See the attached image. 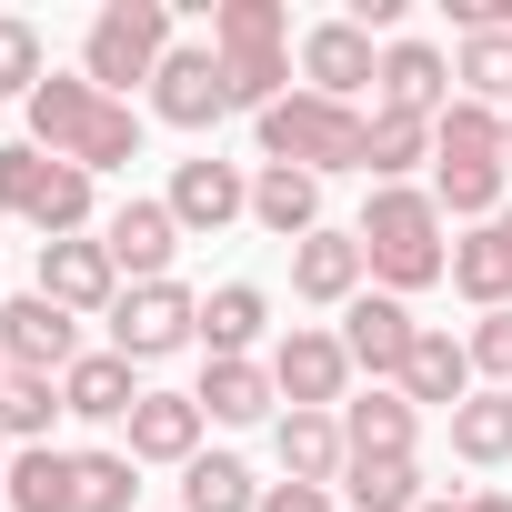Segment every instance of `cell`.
Listing matches in <instances>:
<instances>
[{
	"instance_id": "obj_9",
	"label": "cell",
	"mask_w": 512,
	"mask_h": 512,
	"mask_svg": "<svg viewBox=\"0 0 512 512\" xmlns=\"http://www.w3.org/2000/svg\"><path fill=\"white\" fill-rule=\"evenodd\" d=\"M101 251H111L121 292H131V282H171V251H181V221H171V201H121V211L101 221Z\"/></svg>"
},
{
	"instance_id": "obj_26",
	"label": "cell",
	"mask_w": 512,
	"mask_h": 512,
	"mask_svg": "<svg viewBox=\"0 0 512 512\" xmlns=\"http://www.w3.org/2000/svg\"><path fill=\"white\" fill-rule=\"evenodd\" d=\"M191 402H201L211 422H272V402H282V392H272V362H211Z\"/></svg>"
},
{
	"instance_id": "obj_22",
	"label": "cell",
	"mask_w": 512,
	"mask_h": 512,
	"mask_svg": "<svg viewBox=\"0 0 512 512\" xmlns=\"http://www.w3.org/2000/svg\"><path fill=\"white\" fill-rule=\"evenodd\" d=\"M412 432H422V412H412L392 382H372V392L342 402V442H352V462H372V452H412Z\"/></svg>"
},
{
	"instance_id": "obj_40",
	"label": "cell",
	"mask_w": 512,
	"mask_h": 512,
	"mask_svg": "<svg viewBox=\"0 0 512 512\" xmlns=\"http://www.w3.org/2000/svg\"><path fill=\"white\" fill-rule=\"evenodd\" d=\"M0 512H11V442H0Z\"/></svg>"
},
{
	"instance_id": "obj_3",
	"label": "cell",
	"mask_w": 512,
	"mask_h": 512,
	"mask_svg": "<svg viewBox=\"0 0 512 512\" xmlns=\"http://www.w3.org/2000/svg\"><path fill=\"white\" fill-rule=\"evenodd\" d=\"M251 131H262V161H282V171H312V181H332V171H362L372 111H352V101H322V91H292L282 111H262Z\"/></svg>"
},
{
	"instance_id": "obj_10",
	"label": "cell",
	"mask_w": 512,
	"mask_h": 512,
	"mask_svg": "<svg viewBox=\"0 0 512 512\" xmlns=\"http://www.w3.org/2000/svg\"><path fill=\"white\" fill-rule=\"evenodd\" d=\"M462 91H452V61L432 41H392L382 51V81H372V111H402V121H442Z\"/></svg>"
},
{
	"instance_id": "obj_21",
	"label": "cell",
	"mask_w": 512,
	"mask_h": 512,
	"mask_svg": "<svg viewBox=\"0 0 512 512\" xmlns=\"http://www.w3.org/2000/svg\"><path fill=\"white\" fill-rule=\"evenodd\" d=\"M251 221H262L272 241H312V231H322V181L262 161V181H251Z\"/></svg>"
},
{
	"instance_id": "obj_37",
	"label": "cell",
	"mask_w": 512,
	"mask_h": 512,
	"mask_svg": "<svg viewBox=\"0 0 512 512\" xmlns=\"http://www.w3.org/2000/svg\"><path fill=\"white\" fill-rule=\"evenodd\" d=\"M462 352H472V382L482 392H512V312H482L462 332Z\"/></svg>"
},
{
	"instance_id": "obj_2",
	"label": "cell",
	"mask_w": 512,
	"mask_h": 512,
	"mask_svg": "<svg viewBox=\"0 0 512 512\" xmlns=\"http://www.w3.org/2000/svg\"><path fill=\"white\" fill-rule=\"evenodd\" d=\"M362 262H372V282L402 302V292H432V282H452V241H442V201L432 191H412V181H382L372 201H362Z\"/></svg>"
},
{
	"instance_id": "obj_29",
	"label": "cell",
	"mask_w": 512,
	"mask_h": 512,
	"mask_svg": "<svg viewBox=\"0 0 512 512\" xmlns=\"http://www.w3.org/2000/svg\"><path fill=\"white\" fill-rule=\"evenodd\" d=\"M181 512H262V482H251L241 452H201L181 472Z\"/></svg>"
},
{
	"instance_id": "obj_27",
	"label": "cell",
	"mask_w": 512,
	"mask_h": 512,
	"mask_svg": "<svg viewBox=\"0 0 512 512\" xmlns=\"http://www.w3.org/2000/svg\"><path fill=\"white\" fill-rule=\"evenodd\" d=\"M292 41V11L282 0H221L211 11V51L221 61H262V51H282Z\"/></svg>"
},
{
	"instance_id": "obj_38",
	"label": "cell",
	"mask_w": 512,
	"mask_h": 512,
	"mask_svg": "<svg viewBox=\"0 0 512 512\" xmlns=\"http://www.w3.org/2000/svg\"><path fill=\"white\" fill-rule=\"evenodd\" d=\"M262 512H342V492H322V482H262Z\"/></svg>"
},
{
	"instance_id": "obj_18",
	"label": "cell",
	"mask_w": 512,
	"mask_h": 512,
	"mask_svg": "<svg viewBox=\"0 0 512 512\" xmlns=\"http://www.w3.org/2000/svg\"><path fill=\"white\" fill-rule=\"evenodd\" d=\"M201 422H211V412H201L191 392H141V402H131V462H181V472H191V462H201Z\"/></svg>"
},
{
	"instance_id": "obj_39",
	"label": "cell",
	"mask_w": 512,
	"mask_h": 512,
	"mask_svg": "<svg viewBox=\"0 0 512 512\" xmlns=\"http://www.w3.org/2000/svg\"><path fill=\"white\" fill-rule=\"evenodd\" d=\"M422 512H512V492H462V502H422Z\"/></svg>"
},
{
	"instance_id": "obj_1",
	"label": "cell",
	"mask_w": 512,
	"mask_h": 512,
	"mask_svg": "<svg viewBox=\"0 0 512 512\" xmlns=\"http://www.w3.org/2000/svg\"><path fill=\"white\" fill-rule=\"evenodd\" d=\"M31 151H51V161H71V171H121V161H141V111L131 101H111V91H91V81H41L31 101Z\"/></svg>"
},
{
	"instance_id": "obj_41",
	"label": "cell",
	"mask_w": 512,
	"mask_h": 512,
	"mask_svg": "<svg viewBox=\"0 0 512 512\" xmlns=\"http://www.w3.org/2000/svg\"><path fill=\"white\" fill-rule=\"evenodd\" d=\"M492 231H502V241H512V201H502V221H492Z\"/></svg>"
},
{
	"instance_id": "obj_8",
	"label": "cell",
	"mask_w": 512,
	"mask_h": 512,
	"mask_svg": "<svg viewBox=\"0 0 512 512\" xmlns=\"http://www.w3.org/2000/svg\"><path fill=\"white\" fill-rule=\"evenodd\" d=\"M71 362H81V322H71L61 302H41V292L0 302V372H41V382H61Z\"/></svg>"
},
{
	"instance_id": "obj_5",
	"label": "cell",
	"mask_w": 512,
	"mask_h": 512,
	"mask_svg": "<svg viewBox=\"0 0 512 512\" xmlns=\"http://www.w3.org/2000/svg\"><path fill=\"white\" fill-rule=\"evenodd\" d=\"M181 342H201V292L181 282H131L111 302V352L121 362H171Z\"/></svg>"
},
{
	"instance_id": "obj_13",
	"label": "cell",
	"mask_w": 512,
	"mask_h": 512,
	"mask_svg": "<svg viewBox=\"0 0 512 512\" xmlns=\"http://www.w3.org/2000/svg\"><path fill=\"white\" fill-rule=\"evenodd\" d=\"M302 81H312L322 101H352V91H372V81H382V51H372V31H362V21H312V31H302Z\"/></svg>"
},
{
	"instance_id": "obj_15",
	"label": "cell",
	"mask_w": 512,
	"mask_h": 512,
	"mask_svg": "<svg viewBox=\"0 0 512 512\" xmlns=\"http://www.w3.org/2000/svg\"><path fill=\"white\" fill-rule=\"evenodd\" d=\"M161 201H171V221H181V241H191V231L241 221V211H251V181H241V161H211V151H201V161H181V171H171V191H161Z\"/></svg>"
},
{
	"instance_id": "obj_17",
	"label": "cell",
	"mask_w": 512,
	"mask_h": 512,
	"mask_svg": "<svg viewBox=\"0 0 512 512\" xmlns=\"http://www.w3.org/2000/svg\"><path fill=\"white\" fill-rule=\"evenodd\" d=\"M272 452H282V482H322V492H342V472H352L342 412H282V422H272Z\"/></svg>"
},
{
	"instance_id": "obj_12",
	"label": "cell",
	"mask_w": 512,
	"mask_h": 512,
	"mask_svg": "<svg viewBox=\"0 0 512 512\" xmlns=\"http://www.w3.org/2000/svg\"><path fill=\"white\" fill-rule=\"evenodd\" d=\"M41 302H61L71 322H111V302H121V272H111V251L101 241H41Z\"/></svg>"
},
{
	"instance_id": "obj_42",
	"label": "cell",
	"mask_w": 512,
	"mask_h": 512,
	"mask_svg": "<svg viewBox=\"0 0 512 512\" xmlns=\"http://www.w3.org/2000/svg\"><path fill=\"white\" fill-rule=\"evenodd\" d=\"M502 161H512V111H502Z\"/></svg>"
},
{
	"instance_id": "obj_25",
	"label": "cell",
	"mask_w": 512,
	"mask_h": 512,
	"mask_svg": "<svg viewBox=\"0 0 512 512\" xmlns=\"http://www.w3.org/2000/svg\"><path fill=\"white\" fill-rule=\"evenodd\" d=\"M11 512H81V462L51 442L11 452Z\"/></svg>"
},
{
	"instance_id": "obj_6",
	"label": "cell",
	"mask_w": 512,
	"mask_h": 512,
	"mask_svg": "<svg viewBox=\"0 0 512 512\" xmlns=\"http://www.w3.org/2000/svg\"><path fill=\"white\" fill-rule=\"evenodd\" d=\"M272 392H282L292 412H342V402H352V352H342V332L292 322V332L272 342Z\"/></svg>"
},
{
	"instance_id": "obj_36",
	"label": "cell",
	"mask_w": 512,
	"mask_h": 512,
	"mask_svg": "<svg viewBox=\"0 0 512 512\" xmlns=\"http://www.w3.org/2000/svg\"><path fill=\"white\" fill-rule=\"evenodd\" d=\"M51 81V61H41V31L31 21H0V101H31Z\"/></svg>"
},
{
	"instance_id": "obj_11",
	"label": "cell",
	"mask_w": 512,
	"mask_h": 512,
	"mask_svg": "<svg viewBox=\"0 0 512 512\" xmlns=\"http://www.w3.org/2000/svg\"><path fill=\"white\" fill-rule=\"evenodd\" d=\"M412 342H422V322H412V302H392V292H362V302L342 312V352H352V372H372V382H402Z\"/></svg>"
},
{
	"instance_id": "obj_31",
	"label": "cell",
	"mask_w": 512,
	"mask_h": 512,
	"mask_svg": "<svg viewBox=\"0 0 512 512\" xmlns=\"http://www.w3.org/2000/svg\"><path fill=\"white\" fill-rule=\"evenodd\" d=\"M452 452L482 462V472H502V462H512V392H472V402L452 412Z\"/></svg>"
},
{
	"instance_id": "obj_32",
	"label": "cell",
	"mask_w": 512,
	"mask_h": 512,
	"mask_svg": "<svg viewBox=\"0 0 512 512\" xmlns=\"http://www.w3.org/2000/svg\"><path fill=\"white\" fill-rule=\"evenodd\" d=\"M452 81H462V101L512 111V31H472V41L452 51Z\"/></svg>"
},
{
	"instance_id": "obj_23",
	"label": "cell",
	"mask_w": 512,
	"mask_h": 512,
	"mask_svg": "<svg viewBox=\"0 0 512 512\" xmlns=\"http://www.w3.org/2000/svg\"><path fill=\"white\" fill-rule=\"evenodd\" d=\"M452 292H462L472 312H512V241H502L492 221L452 241Z\"/></svg>"
},
{
	"instance_id": "obj_19",
	"label": "cell",
	"mask_w": 512,
	"mask_h": 512,
	"mask_svg": "<svg viewBox=\"0 0 512 512\" xmlns=\"http://www.w3.org/2000/svg\"><path fill=\"white\" fill-rule=\"evenodd\" d=\"M131 372H141V362H121L111 342H101V352H81V362L61 372V412H71V422H131V402H141V382H131Z\"/></svg>"
},
{
	"instance_id": "obj_14",
	"label": "cell",
	"mask_w": 512,
	"mask_h": 512,
	"mask_svg": "<svg viewBox=\"0 0 512 512\" xmlns=\"http://www.w3.org/2000/svg\"><path fill=\"white\" fill-rule=\"evenodd\" d=\"M362 272H372V262H362V231H332V221H322L312 241H292V292L322 302V312H352V302H362Z\"/></svg>"
},
{
	"instance_id": "obj_34",
	"label": "cell",
	"mask_w": 512,
	"mask_h": 512,
	"mask_svg": "<svg viewBox=\"0 0 512 512\" xmlns=\"http://www.w3.org/2000/svg\"><path fill=\"white\" fill-rule=\"evenodd\" d=\"M432 161H502V111L452 101V111L432 121ZM502 171H512V161H502Z\"/></svg>"
},
{
	"instance_id": "obj_24",
	"label": "cell",
	"mask_w": 512,
	"mask_h": 512,
	"mask_svg": "<svg viewBox=\"0 0 512 512\" xmlns=\"http://www.w3.org/2000/svg\"><path fill=\"white\" fill-rule=\"evenodd\" d=\"M432 492H422V462L412 452H372V462H352L342 472V512H422Z\"/></svg>"
},
{
	"instance_id": "obj_35",
	"label": "cell",
	"mask_w": 512,
	"mask_h": 512,
	"mask_svg": "<svg viewBox=\"0 0 512 512\" xmlns=\"http://www.w3.org/2000/svg\"><path fill=\"white\" fill-rule=\"evenodd\" d=\"M81 462V512H141V462L131 452H71Z\"/></svg>"
},
{
	"instance_id": "obj_7",
	"label": "cell",
	"mask_w": 512,
	"mask_h": 512,
	"mask_svg": "<svg viewBox=\"0 0 512 512\" xmlns=\"http://www.w3.org/2000/svg\"><path fill=\"white\" fill-rule=\"evenodd\" d=\"M231 111V71H221V51L211 41H171V61L151 71V121H171V131H211Z\"/></svg>"
},
{
	"instance_id": "obj_28",
	"label": "cell",
	"mask_w": 512,
	"mask_h": 512,
	"mask_svg": "<svg viewBox=\"0 0 512 512\" xmlns=\"http://www.w3.org/2000/svg\"><path fill=\"white\" fill-rule=\"evenodd\" d=\"M502 161H432V201H442V221H502Z\"/></svg>"
},
{
	"instance_id": "obj_30",
	"label": "cell",
	"mask_w": 512,
	"mask_h": 512,
	"mask_svg": "<svg viewBox=\"0 0 512 512\" xmlns=\"http://www.w3.org/2000/svg\"><path fill=\"white\" fill-rule=\"evenodd\" d=\"M51 422H61V382H41V372H0V442L31 452V442H51Z\"/></svg>"
},
{
	"instance_id": "obj_16",
	"label": "cell",
	"mask_w": 512,
	"mask_h": 512,
	"mask_svg": "<svg viewBox=\"0 0 512 512\" xmlns=\"http://www.w3.org/2000/svg\"><path fill=\"white\" fill-rule=\"evenodd\" d=\"M392 392H402L412 412H462L482 382H472V352H462L452 332H432V322H422V342H412V362H402V382H392Z\"/></svg>"
},
{
	"instance_id": "obj_20",
	"label": "cell",
	"mask_w": 512,
	"mask_h": 512,
	"mask_svg": "<svg viewBox=\"0 0 512 512\" xmlns=\"http://www.w3.org/2000/svg\"><path fill=\"white\" fill-rule=\"evenodd\" d=\"M272 332V292L262 282H221L211 302H201V342H211V362H251V342Z\"/></svg>"
},
{
	"instance_id": "obj_33",
	"label": "cell",
	"mask_w": 512,
	"mask_h": 512,
	"mask_svg": "<svg viewBox=\"0 0 512 512\" xmlns=\"http://www.w3.org/2000/svg\"><path fill=\"white\" fill-rule=\"evenodd\" d=\"M412 161H432V121H402V111H372V141H362V171H372V191H382V181H402Z\"/></svg>"
},
{
	"instance_id": "obj_4",
	"label": "cell",
	"mask_w": 512,
	"mask_h": 512,
	"mask_svg": "<svg viewBox=\"0 0 512 512\" xmlns=\"http://www.w3.org/2000/svg\"><path fill=\"white\" fill-rule=\"evenodd\" d=\"M171 61V0H111V11L91 21V41H81V81L91 91H131V81H151Z\"/></svg>"
}]
</instances>
